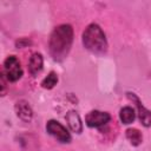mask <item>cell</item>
<instances>
[{"label":"cell","mask_w":151,"mask_h":151,"mask_svg":"<svg viewBox=\"0 0 151 151\" xmlns=\"http://www.w3.org/2000/svg\"><path fill=\"white\" fill-rule=\"evenodd\" d=\"M72 42H73L72 26L68 24H63L57 26L52 31L48 40V51L51 57L57 61L64 60L71 50Z\"/></svg>","instance_id":"1"},{"label":"cell","mask_w":151,"mask_h":151,"mask_svg":"<svg viewBox=\"0 0 151 151\" xmlns=\"http://www.w3.org/2000/svg\"><path fill=\"white\" fill-rule=\"evenodd\" d=\"M83 45L90 52L101 55L107 51V40L105 33L97 24H90L83 32Z\"/></svg>","instance_id":"2"},{"label":"cell","mask_w":151,"mask_h":151,"mask_svg":"<svg viewBox=\"0 0 151 151\" xmlns=\"http://www.w3.org/2000/svg\"><path fill=\"white\" fill-rule=\"evenodd\" d=\"M4 73L8 81H17L22 76V68L19 59L15 55H9L4 61Z\"/></svg>","instance_id":"3"},{"label":"cell","mask_w":151,"mask_h":151,"mask_svg":"<svg viewBox=\"0 0 151 151\" xmlns=\"http://www.w3.org/2000/svg\"><path fill=\"white\" fill-rule=\"evenodd\" d=\"M46 130L51 136L57 138L60 143H70L71 142L70 132L67 131V129L64 125H61L57 120H53V119L48 120L46 124Z\"/></svg>","instance_id":"4"},{"label":"cell","mask_w":151,"mask_h":151,"mask_svg":"<svg viewBox=\"0 0 151 151\" xmlns=\"http://www.w3.org/2000/svg\"><path fill=\"white\" fill-rule=\"evenodd\" d=\"M111 119V116L107 112H101V111H90L86 117H85V123L90 127H100L109 123Z\"/></svg>","instance_id":"5"},{"label":"cell","mask_w":151,"mask_h":151,"mask_svg":"<svg viewBox=\"0 0 151 151\" xmlns=\"http://www.w3.org/2000/svg\"><path fill=\"white\" fill-rule=\"evenodd\" d=\"M127 98L130 100H132L134 104H136V107H137V111H138V117H139V120L142 123V125H144L145 127H149L151 126V111L147 110L140 101V99L134 94V93H131V92H127Z\"/></svg>","instance_id":"6"},{"label":"cell","mask_w":151,"mask_h":151,"mask_svg":"<svg viewBox=\"0 0 151 151\" xmlns=\"http://www.w3.org/2000/svg\"><path fill=\"white\" fill-rule=\"evenodd\" d=\"M14 110H15L17 116L21 120H24V122H31V119L33 117V111H32V107L28 104V101H26V100H19V101H17L15 105H14Z\"/></svg>","instance_id":"7"},{"label":"cell","mask_w":151,"mask_h":151,"mask_svg":"<svg viewBox=\"0 0 151 151\" xmlns=\"http://www.w3.org/2000/svg\"><path fill=\"white\" fill-rule=\"evenodd\" d=\"M65 119L70 126V129L76 132V133H81L83 132V123L79 117V114L76 111H68L65 116Z\"/></svg>","instance_id":"8"},{"label":"cell","mask_w":151,"mask_h":151,"mask_svg":"<svg viewBox=\"0 0 151 151\" xmlns=\"http://www.w3.org/2000/svg\"><path fill=\"white\" fill-rule=\"evenodd\" d=\"M42 64H44V59L42 55L40 53H33L29 58L28 61V71L32 76H37L41 70H42Z\"/></svg>","instance_id":"9"},{"label":"cell","mask_w":151,"mask_h":151,"mask_svg":"<svg viewBox=\"0 0 151 151\" xmlns=\"http://www.w3.org/2000/svg\"><path fill=\"white\" fill-rule=\"evenodd\" d=\"M119 118H120L123 124H126V125L131 124L136 118V112H134V110L132 107L125 106L119 111Z\"/></svg>","instance_id":"10"},{"label":"cell","mask_w":151,"mask_h":151,"mask_svg":"<svg viewBox=\"0 0 151 151\" xmlns=\"http://www.w3.org/2000/svg\"><path fill=\"white\" fill-rule=\"evenodd\" d=\"M126 138L127 140L133 145V146H138L139 144H142L143 142V136H142V132L137 129H127L126 132Z\"/></svg>","instance_id":"11"},{"label":"cell","mask_w":151,"mask_h":151,"mask_svg":"<svg viewBox=\"0 0 151 151\" xmlns=\"http://www.w3.org/2000/svg\"><path fill=\"white\" fill-rule=\"evenodd\" d=\"M57 83H58V76H57L55 72L52 71V72H50V73L47 74V77L44 78V80L41 81V86H42L44 88L51 90V88H53V87L57 85Z\"/></svg>","instance_id":"12"},{"label":"cell","mask_w":151,"mask_h":151,"mask_svg":"<svg viewBox=\"0 0 151 151\" xmlns=\"http://www.w3.org/2000/svg\"><path fill=\"white\" fill-rule=\"evenodd\" d=\"M29 44H31V41H29L28 39H26V38H20L19 40H17L15 46H17V47H25V46H27V45H29Z\"/></svg>","instance_id":"13"},{"label":"cell","mask_w":151,"mask_h":151,"mask_svg":"<svg viewBox=\"0 0 151 151\" xmlns=\"http://www.w3.org/2000/svg\"><path fill=\"white\" fill-rule=\"evenodd\" d=\"M0 79H1V96H5V93H6V83H5V73L4 72H1Z\"/></svg>","instance_id":"14"}]
</instances>
